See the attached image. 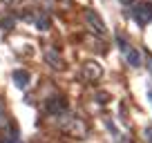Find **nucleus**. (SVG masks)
<instances>
[{"instance_id":"obj_4","label":"nucleus","mask_w":152,"mask_h":143,"mask_svg":"<svg viewBox=\"0 0 152 143\" xmlns=\"http://www.w3.org/2000/svg\"><path fill=\"white\" fill-rule=\"evenodd\" d=\"M61 128L65 130V132L74 134V136H83V134H85V125H83L81 119H76V116H65Z\"/></svg>"},{"instance_id":"obj_7","label":"nucleus","mask_w":152,"mask_h":143,"mask_svg":"<svg viewBox=\"0 0 152 143\" xmlns=\"http://www.w3.org/2000/svg\"><path fill=\"white\" fill-rule=\"evenodd\" d=\"M45 58H47V63H52V65H54V69H63V58H61V56H56L52 49L45 54Z\"/></svg>"},{"instance_id":"obj_8","label":"nucleus","mask_w":152,"mask_h":143,"mask_svg":"<svg viewBox=\"0 0 152 143\" xmlns=\"http://www.w3.org/2000/svg\"><path fill=\"white\" fill-rule=\"evenodd\" d=\"M47 110H49V112H54V114H56V112H65L63 98H54V101H49V103H47Z\"/></svg>"},{"instance_id":"obj_2","label":"nucleus","mask_w":152,"mask_h":143,"mask_svg":"<svg viewBox=\"0 0 152 143\" xmlns=\"http://www.w3.org/2000/svg\"><path fill=\"white\" fill-rule=\"evenodd\" d=\"M132 16L139 25H148L152 20V2H139V5H134Z\"/></svg>"},{"instance_id":"obj_13","label":"nucleus","mask_w":152,"mask_h":143,"mask_svg":"<svg viewBox=\"0 0 152 143\" xmlns=\"http://www.w3.org/2000/svg\"><path fill=\"white\" fill-rule=\"evenodd\" d=\"M148 96H150V98H152V87H150V90H148Z\"/></svg>"},{"instance_id":"obj_3","label":"nucleus","mask_w":152,"mask_h":143,"mask_svg":"<svg viewBox=\"0 0 152 143\" xmlns=\"http://www.w3.org/2000/svg\"><path fill=\"white\" fill-rule=\"evenodd\" d=\"M85 23L90 25V29L94 34H99V36H105L107 34V27H105V23H103V18H101L96 11H85Z\"/></svg>"},{"instance_id":"obj_6","label":"nucleus","mask_w":152,"mask_h":143,"mask_svg":"<svg viewBox=\"0 0 152 143\" xmlns=\"http://www.w3.org/2000/svg\"><path fill=\"white\" fill-rule=\"evenodd\" d=\"M11 81H14V85L18 87V90H25V87L29 85V81H31V76H29V72H25V69H16L14 74H11Z\"/></svg>"},{"instance_id":"obj_10","label":"nucleus","mask_w":152,"mask_h":143,"mask_svg":"<svg viewBox=\"0 0 152 143\" xmlns=\"http://www.w3.org/2000/svg\"><path fill=\"white\" fill-rule=\"evenodd\" d=\"M145 58H148V65H150V74H152V54H145Z\"/></svg>"},{"instance_id":"obj_9","label":"nucleus","mask_w":152,"mask_h":143,"mask_svg":"<svg viewBox=\"0 0 152 143\" xmlns=\"http://www.w3.org/2000/svg\"><path fill=\"white\" fill-rule=\"evenodd\" d=\"M2 128H7V110L2 105V101H0V130Z\"/></svg>"},{"instance_id":"obj_11","label":"nucleus","mask_w":152,"mask_h":143,"mask_svg":"<svg viewBox=\"0 0 152 143\" xmlns=\"http://www.w3.org/2000/svg\"><path fill=\"white\" fill-rule=\"evenodd\" d=\"M119 2H123V5H130V2H132V0H119Z\"/></svg>"},{"instance_id":"obj_5","label":"nucleus","mask_w":152,"mask_h":143,"mask_svg":"<svg viewBox=\"0 0 152 143\" xmlns=\"http://www.w3.org/2000/svg\"><path fill=\"white\" fill-rule=\"evenodd\" d=\"M101 74H103V67H101L99 63L87 61L85 65H83V76H85V81H99Z\"/></svg>"},{"instance_id":"obj_1","label":"nucleus","mask_w":152,"mask_h":143,"mask_svg":"<svg viewBox=\"0 0 152 143\" xmlns=\"http://www.w3.org/2000/svg\"><path fill=\"white\" fill-rule=\"evenodd\" d=\"M116 43H119V47H121V52H123L125 61L130 63V67H141V54H139V49H134L132 45H128L121 36L116 38Z\"/></svg>"},{"instance_id":"obj_12","label":"nucleus","mask_w":152,"mask_h":143,"mask_svg":"<svg viewBox=\"0 0 152 143\" xmlns=\"http://www.w3.org/2000/svg\"><path fill=\"white\" fill-rule=\"evenodd\" d=\"M7 143H20V141H18V139H11V141H7Z\"/></svg>"}]
</instances>
